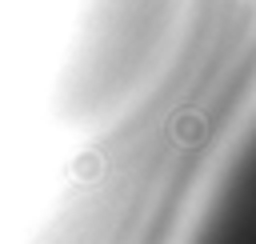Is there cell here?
Instances as JSON below:
<instances>
[{
	"label": "cell",
	"mask_w": 256,
	"mask_h": 244,
	"mask_svg": "<svg viewBox=\"0 0 256 244\" xmlns=\"http://www.w3.org/2000/svg\"><path fill=\"white\" fill-rule=\"evenodd\" d=\"M252 96L256 0H196L168 68L108 116V148L44 244H176Z\"/></svg>",
	"instance_id": "cell-1"
},
{
	"label": "cell",
	"mask_w": 256,
	"mask_h": 244,
	"mask_svg": "<svg viewBox=\"0 0 256 244\" xmlns=\"http://www.w3.org/2000/svg\"><path fill=\"white\" fill-rule=\"evenodd\" d=\"M176 244H256V96L228 132Z\"/></svg>",
	"instance_id": "cell-2"
}]
</instances>
